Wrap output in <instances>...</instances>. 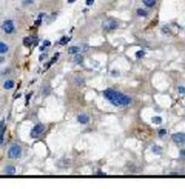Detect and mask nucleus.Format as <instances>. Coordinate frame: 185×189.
Here are the masks:
<instances>
[{"label": "nucleus", "instance_id": "f257e3e1", "mask_svg": "<svg viewBox=\"0 0 185 189\" xmlns=\"http://www.w3.org/2000/svg\"><path fill=\"white\" fill-rule=\"evenodd\" d=\"M103 95H105V99L111 101V105L113 106H128V105H131V97H128L127 94H122V92H119V91H116V89H111V88H108V89H105L103 91Z\"/></svg>", "mask_w": 185, "mask_h": 189}, {"label": "nucleus", "instance_id": "f03ea898", "mask_svg": "<svg viewBox=\"0 0 185 189\" xmlns=\"http://www.w3.org/2000/svg\"><path fill=\"white\" fill-rule=\"evenodd\" d=\"M66 51H68V54H71V55L88 54V52H91V46H88V45H76V46H70Z\"/></svg>", "mask_w": 185, "mask_h": 189}, {"label": "nucleus", "instance_id": "7ed1b4c3", "mask_svg": "<svg viewBox=\"0 0 185 189\" xmlns=\"http://www.w3.org/2000/svg\"><path fill=\"white\" fill-rule=\"evenodd\" d=\"M102 26H103L105 32H113L114 29H117L119 23L116 20H113V18H107V20H103V23H102Z\"/></svg>", "mask_w": 185, "mask_h": 189}, {"label": "nucleus", "instance_id": "20e7f679", "mask_svg": "<svg viewBox=\"0 0 185 189\" xmlns=\"http://www.w3.org/2000/svg\"><path fill=\"white\" fill-rule=\"evenodd\" d=\"M22 155V148L19 145H11L9 149H8V157L13 158V160H16V158H20Z\"/></svg>", "mask_w": 185, "mask_h": 189}, {"label": "nucleus", "instance_id": "39448f33", "mask_svg": "<svg viewBox=\"0 0 185 189\" xmlns=\"http://www.w3.org/2000/svg\"><path fill=\"white\" fill-rule=\"evenodd\" d=\"M43 131H45V124L43 123H37L36 126L31 129V132H29V137L31 138H39L40 135L43 134Z\"/></svg>", "mask_w": 185, "mask_h": 189}, {"label": "nucleus", "instance_id": "423d86ee", "mask_svg": "<svg viewBox=\"0 0 185 189\" xmlns=\"http://www.w3.org/2000/svg\"><path fill=\"white\" fill-rule=\"evenodd\" d=\"M2 28H3V31H5V34H14L16 32V26H14L13 20H5L3 25H2Z\"/></svg>", "mask_w": 185, "mask_h": 189}, {"label": "nucleus", "instance_id": "0eeeda50", "mask_svg": "<svg viewBox=\"0 0 185 189\" xmlns=\"http://www.w3.org/2000/svg\"><path fill=\"white\" fill-rule=\"evenodd\" d=\"M171 140L176 145H185V134L184 132H176V134L171 135Z\"/></svg>", "mask_w": 185, "mask_h": 189}, {"label": "nucleus", "instance_id": "6e6552de", "mask_svg": "<svg viewBox=\"0 0 185 189\" xmlns=\"http://www.w3.org/2000/svg\"><path fill=\"white\" fill-rule=\"evenodd\" d=\"M90 120H91V119H90L88 114H79L77 115V122L80 123V124H88Z\"/></svg>", "mask_w": 185, "mask_h": 189}, {"label": "nucleus", "instance_id": "1a4fd4ad", "mask_svg": "<svg viewBox=\"0 0 185 189\" xmlns=\"http://www.w3.org/2000/svg\"><path fill=\"white\" fill-rule=\"evenodd\" d=\"M3 174H5V175H14V174H16V166H13V165L6 166V168L3 169Z\"/></svg>", "mask_w": 185, "mask_h": 189}, {"label": "nucleus", "instance_id": "9d476101", "mask_svg": "<svg viewBox=\"0 0 185 189\" xmlns=\"http://www.w3.org/2000/svg\"><path fill=\"white\" fill-rule=\"evenodd\" d=\"M73 62L76 63V65H82V63H84V54H74Z\"/></svg>", "mask_w": 185, "mask_h": 189}, {"label": "nucleus", "instance_id": "9b49d317", "mask_svg": "<svg viewBox=\"0 0 185 189\" xmlns=\"http://www.w3.org/2000/svg\"><path fill=\"white\" fill-rule=\"evenodd\" d=\"M14 86H16V82H14V80H11V78L3 83V88H5V89H13Z\"/></svg>", "mask_w": 185, "mask_h": 189}, {"label": "nucleus", "instance_id": "f8f14e48", "mask_svg": "<svg viewBox=\"0 0 185 189\" xmlns=\"http://www.w3.org/2000/svg\"><path fill=\"white\" fill-rule=\"evenodd\" d=\"M45 18H46V16H45L43 13H42V14H39V16H37V18H36V22H34V25H36V26H40Z\"/></svg>", "mask_w": 185, "mask_h": 189}, {"label": "nucleus", "instance_id": "ddd939ff", "mask_svg": "<svg viewBox=\"0 0 185 189\" xmlns=\"http://www.w3.org/2000/svg\"><path fill=\"white\" fill-rule=\"evenodd\" d=\"M9 51V46L5 43V41H0V54H6Z\"/></svg>", "mask_w": 185, "mask_h": 189}, {"label": "nucleus", "instance_id": "4468645a", "mask_svg": "<svg viewBox=\"0 0 185 189\" xmlns=\"http://www.w3.org/2000/svg\"><path fill=\"white\" fill-rule=\"evenodd\" d=\"M50 45H51V41H50V40H43V43L39 46V49L42 51V52H45V51L48 49V48H50Z\"/></svg>", "mask_w": 185, "mask_h": 189}, {"label": "nucleus", "instance_id": "2eb2a0df", "mask_svg": "<svg viewBox=\"0 0 185 189\" xmlns=\"http://www.w3.org/2000/svg\"><path fill=\"white\" fill-rule=\"evenodd\" d=\"M57 60H59V52H56V54H54V57H52V59L50 60V62L46 63V66H45V69H43V71H46L48 68H50V66H51V65H52V63H54V62H57Z\"/></svg>", "mask_w": 185, "mask_h": 189}, {"label": "nucleus", "instance_id": "dca6fc26", "mask_svg": "<svg viewBox=\"0 0 185 189\" xmlns=\"http://www.w3.org/2000/svg\"><path fill=\"white\" fill-rule=\"evenodd\" d=\"M151 152H153V154H156V155H160V154L164 152V149H162L160 146L154 145V146H151Z\"/></svg>", "mask_w": 185, "mask_h": 189}, {"label": "nucleus", "instance_id": "f3484780", "mask_svg": "<svg viewBox=\"0 0 185 189\" xmlns=\"http://www.w3.org/2000/svg\"><path fill=\"white\" fill-rule=\"evenodd\" d=\"M70 40H71V37H70V36H63L62 39L59 40V45H60V46H65V45H66Z\"/></svg>", "mask_w": 185, "mask_h": 189}, {"label": "nucleus", "instance_id": "a211bd4d", "mask_svg": "<svg viewBox=\"0 0 185 189\" xmlns=\"http://www.w3.org/2000/svg\"><path fill=\"white\" fill-rule=\"evenodd\" d=\"M136 14H137L139 17H147V16H148V11L143 9V8H139L137 11H136Z\"/></svg>", "mask_w": 185, "mask_h": 189}, {"label": "nucleus", "instance_id": "6ab92c4d", "mask_svg": "<svg viewBox=\"0 0 185 189\" xmlns=\"http://www.w3.org/2000/svg\"><path fill=\"white\" fill-rule=\"evenodd\" d=\"M142 3L147 6V8H151V6L156 5V0H142Z\"/></svg>", "mask_w": 185, "mask_h": 189}, {"label": "nucleus", "instance_id": "aec40b11", "mask_svg": "<svg viewBox=\"0 0 185 189\" xmlns=\"http://www.w3.org/2000/svg\"><path fill=\"white\" fill-rule=\"evenodd\" d=\"M162 32H164V34H168V36H170V34H173V32H171V26L164 25V26H162Z\"/></svg>", "mask_w": 185, "mask_h": 189}, {"label": "nucleus", "instance_id": "412c9836", "mask_svg": "<svg viewBox=\"0 0 185 189\" xmlns=\"http://www.w3.org/2000/svg\"><path fill=\"white\" fill-rule=\"evenodd\" d=\"M151 122H153L154 124H160L162 122H164V120H162V117H159V115H156V117H153V119H151Z\"/></svg>", "mask_w": 185, "mask_h": 189}, {"label": "nucleus", "instance_id": "4be33fe9", "mask_svg": "<svg viewBox=\"0 0 185 189\" xmlns=\"http://www.w3.org/2000/svg\"><path fill=\"white\" fill-rule=\"evenodd\" d=\"M23 45H25V46H32L31 37H25V39H23Z\"/></svg>", "mask_w": 185, "mask_h": 189}, {"label": "nucleus", "instance_id": "5701e85b", "mask_svg": "<svg viewBox=\"0 0 185 189\" xmlns=\"http://www.w3.org/2000/svg\"><path fill=\"white\" fill-rule=\"evenodd\" d=\"M0 134H5V119L0 120Z\"/></svg>", "mask_w": 185, "mask_h": 189}, {"label": "nucleus", "instance_id": "b1692460", "mask_svg": "<svg viewBox=\"0 0 185 189\" xmlns=\"http://www.w3.org/2000/svg\"><path fill=\"white\" fill-rule=\"evenodd\" d=\"M74 80H76V82H74L76 85H82V83H84V78L79 77V75H76V77H74Z\"/></svg>", "mask_w": 185, "mask_h": 189}, {"label": "nucleus", "instance_id": "393cba45", "mask_svg": "<svg viewBox=\"0 0 185 189\" xmlns=\"http://www.w3.org/2000/svg\"><path fill=\"white\" fill-rule=\"evenodd\" d=\"M40 62H46V60H48V54H46V52H42V55H40Z\"/></svg>", "mask_w": 185, "mask_h": 189}, {"label": "nucleus", "instance_id": "a878e982", "mask_svg": "<svg viewBox=\"0 0 185 189\" xmlns=\"http://www.w3.org/2000/svg\"><path fill=\"white\" fill-rule=\"evenodd\" d=\"M157 135H159V137H165V135H167V131H165V129H159V131H157Z\"/></svg>", "mask_w": 185, "mask_h": 189}, {"label": "nucleus", "instance_id": "bb28decb", "mask_svg": "<svg viewBox=\"0 0 185 189\" xmlns=\"http://www.w3.org/2000/svg\"><path fill=\"white\" fill-rule=\"evenodd\" d=\"M177 92H179V95H185V88L184 86H179V88H177Z\"/></svg>", "mask_w": 185, "mask_h": 189}, {"label": "nucleus", "instance_id": "cd10ccee", "mask_svg": "<svg viewBox=\"0 0 185 189\" xmlns=\"http://www.w3.org/2000/svg\"><path fill=\"white\" fill-rule=\"evenodd\" d=\"M143 55H145V52H143V51H137V52H136V59H142Z\"/></svg>", "mask_w": 185, "mask_h": 189}, {"label": "nucleus", "instance_id": "c85d7f7f", "mask_svg": "<svg viewBox=\"0 0 185 189\" xmlns=\"http://www.w3.org/2000/svg\"><path fill=\"white\" fill-rule=\"evenodd\" d=\"M42 92H45V95H48V92H50V86H42Z\"/></svg>", "mask_w": 185, "mask_h": 189}, {"label": "nucleus", "instance_id": "c756f323", "mask_svg": "<svg viewBox=\"0 0 185 189\" xmlns=\"http://www.w3.org/2000/svg\"><path fill=\"white\" fill-rule=\"evenodd\" d=\"M56 17H57V13H52L51 16H50V18H48V22H52V20H54V18H56Z\"/></svg>", "mask_w": 185, "mask_h": 189}, {"label": "nucleus", "instance_id": "7c9ffc66", "mask_svg": "<svg viewBox=\"0 0 185 189\" xmlns=\"http://www.w3.org/2000/svg\"><path fill=\"white\" fill-rule=\"evenodd\" d=\"M34 0H23V5H32Z\"/></svg>", "mask_w": 185, "mask_h": 189}, {"label": "nucleus", "instance_id": "2f4dec72", "mask_svg": "<svg viewBox=\"0 0 185 189\" xmlns=\"http://www.w3.org/2000/svg\"><path fill=\"white\" fill-rule=\"evenodd\" d=\"M179 155H180V158H185V149H180L179 151Z\"/></svg>", "mask_w": 185, "mask_h": 189}, {"label": "nucleus", "instance_id": "473e14b6", "mask_svg": "<svg viewBox=\"0 0 185 189\" xmlns=\"http://www.w3.org/2000/svg\"><path fill=\"white\" fill-rule=\"evenodd\" d=\"M86 5H88V6H91V5H94V0H86Z\"/></svg>", "mask_w": 185, "mask_h": 189}, {"label": "nucleus", "instance_id": "72a5a7b5", "mask_svg": "<svg viewBox=\"0 0 185 189\" xmlns=\"http://www.w3.org/2000/svg\"><path fill=\"white\" fill-rule=\"evenodd\" d=\"M9 72H11V69H9V68H6V69L3 71V75H6V74H9Z\"/></svg>", "mask_w": 185, "mask_h": 189}, {"label": "nucleus", "instance_id": "f704fd0d", "mask_svg": "<svg viewBox=\"0 0 185 189\" xmlns=\"http://www.w3.org/2000/svg\"><path fill=\"white\" fill-rule=\"evenodd\" d=\"M111 74H113V75H114V77H116V75H119L120 72H119V71H113V72H111Z\"/></svg>", "mask_w": 185, "mask_h": 189}, {"label": "nucleus", "instance_id": "c9c22d12", "mask_svg": "<svg viewBox=\"0 0 185 189\" xmlns=\"http://www.w3.org/2000/svg\"><path fill=\"white\" fill-rule=\"evenodd\" d=\"M0 145H3V134H0Z\"/></svg>", "mask_w": 185, "mask_h": 189}, {"label": "nucleus", "instance_id": "e433bc0d", "mask_svg": "<svg viewBox=\"0 0 185 189\" xmlns=\"http://www.w3.org/2000/svg\"><path fill=\"white\" fill-rule=\"evenodd\" d=\"M5 62V57H2V55H0V63H3Z\"/></svg>", "mask_w": 185, "mask_h": 189}, {"label": "nucleus", "instance_id": "4c0bfd02", "mask_svg": "<svg viewBox=\"0 0 185 189\" xmlns=\"http://www.w3.org/2000/svg\"><path fill=\"white\" fill-rule=\"evenodd\" d=\"M73 2H76V0H68V3H73Z\"/></svg>", "mask_w": 185, "mask_h": 189}]
</instances>
